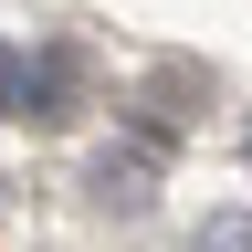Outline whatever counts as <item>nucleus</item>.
Here are the masks:
<instances>
[{"label":"nucleus","instance_id":"nucleus-3","mask_svg":"<svg viewBox=\"0 0 252 252\" xmlns=\"http://www.w3.org/2000/svg\"><path fill=\"white\" fill-rule=\"evenodd\" d=\"M189 252H252V210H210L189 231Z\"/></svg>","mask_w":252,"mask_h":252},{"label":"nucleus","instance_id":"nucleus-5","mask_svg":"<svg viewBox=\"0 0 252 252\" xmlns=\"http://www.w3.org/2000/svg\"><path fill=\"white\" fill-rule=\"evenodd\" d=\"M242 147H252V137H242Z\"/></svg>","mask_w":252,"mask_h":252},{"label":"nucleus","instance_id":"nucleus-2","mask_svg":"<svg viewBox=\"0 0 252 252\" xmlns=\"http://www.w3.org/2000/svg\"><path fill=\"white\" fill-rule=\"evenodd\" d=\"M74 84H84V53L74 42H42L32 74H21V116L32 126H63V116H74Z\"/></svg>","mask_w":252,"mask_h":252},{"label":"nucleus","instance_id":"nucleus-1","mask_svg":"<svg viewBox=\"0 0 252 252\" xmlns=\"http://www.w3.org/2000/svg\"><path fill=\"white\" fill-rule=\"evenodd\" d=\"M84 189H94V210H126V220H137L147 189H158V158L147 147H94L84 158Z\"/></svg>","mask_w":252,"mask_h":252},{"label":"nucleus","instance_id":"nucleus-4","mask_svg":"<svg viewBox=\"0 0 252 252\" xmlns=\"http://www.w3.org/2000/svg\"><path fill=\"white\" fill-rule=\"evenodd\" d=\"M21 74H32V53H11V42H0V116H21Z\"/></svg>","mask_w":252,"mask_h":252}]
</instances>
